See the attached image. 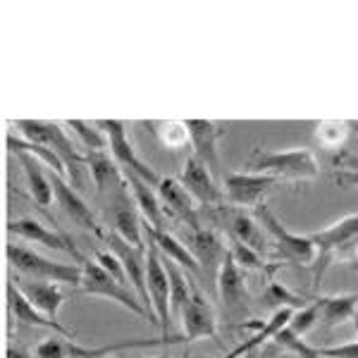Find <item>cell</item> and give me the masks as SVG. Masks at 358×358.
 <instances>
[{
  "label": "cell",
  "instance_id": "23",
  "mask_svg": "<svg viewBox=\"0 0 358 358\" xmlns=\"http://www.w3.org/2000/svg\"><path fill=\"white\" fill-rule=\"evenodd\" d=\"M143 239H146V244L158 248L165 258H170V261H175L177 265H182L184 270H189V273H194V275H201V265L196 263V258L192 256L189 246L184 244L182 239H177L175 234L167 232V229H155L151 224L143 222Z\"/></svg>",
  "mask_w": 358,
  "mask_h": 358
},
{
  "label": "cell",
  "instance_id": "33",
  "mask_svg": "<svg viewBox=\"0 0 358 358\" xmlns=\"http://www.w3.org/2000/svg\"><path fill=\"white\" fill-rule=\"evenodd\" d=\"M308 299L301 296V294H294L289 287H285L282 282H270L268 289L263 294V303L265 306H273V308H292V310H299L303 308Z\"/></svg>",
  "mask_w": 358,
  "mask_h": 358
},
{
  "label": "cell",
  "instance_id": "44",
  "mask_svg": "<svg viewBox=\"0 0 358 358\" xmlns=\"http://www.w3.org/2000/svg\"><path fill=\"white\" fill-rule=\"evenodd\" d=\"M155 358H165V356H155ZM167 358H170V356H167Z\"/></svg>",
  "mask_w": 358,
  "mask_h": 358
},
{
  "label": "cell",
  "instance_id": "38",
  "mask_svg": "<svg viewBox=\"0 0 358 358\" xmlns=\"http://www.w3.org/2000/svg\"><path fill=\"white\" fill-rule=\"evenodd\" d=\"M94 261L101 265L103 270H106L108 275H113L117 282H122V285H127V273H124V265L122 261H120L117 256L108 248V251H96V258Z\"/></svg>",
  "mask_w": 358,
  "mask_h": 358
},
{
  "label": "cell",
  "instance_id": "8",
  "mask_svg": "<svg viewBox=\"0 0 358 358\" xmlns=\"http://www.w3.org/2000/svg\"><path fill=\"white\" fill-rule=\"evenodd\" d=\"M206 217L213 220L215 224H220L222 232L227 239L241 241V244L251 246L253 251H258L261 256L270 251V239L265 234V229L261 227V222L253 215H248L246 208H236V206H217L206 210Z\"/></svg>",
  "mask_w": 358,
  "mask_h": 358
},
{
  "label": "cell",
  "instance_id": "31",
  "mask_svg": "<svg viewBox=\"0 0 358 358\" xmlns=\"http://www.w3.org/2000/svg\"><path fill=\"white\" fill-rule=\"evenodd\" d=\"M148 127H151L155 138L160 141V146L170 148V151H179L187 143H192L189 141L187 122H182V120H158V122H151Z\"/></svg>",
  "mask_w": 358,
  "mask_h": 358
},
{
  "label": "cell",
  "instance_id": "3",
  "mask_svg": "<svg viewBox=\"0 0 358 358\" xmlns=\"http://www.w3.org/2000/svg\"><path fill=\"white\" fill-rule=\"evenodd\" d=\"M15 127L24 134L27 141L43 143L50 151H55L65 163L67 177L72 179V184H82V167L86 165V155L77 151L65 124L53 122V120H15Z\"/></svg>",
  "mask_w": 358,
  "mask_h": 358
},
{
  "label": "cell",
  "instance_id": "11",
  "mask_svg": "<svg viewBox=\"0 0 358 358\" xmlns=\"http://www.w3.org/2000/svg\"><path fill=\"white\" fill-rule=\"evenodd\" d=\"M108 222H110V232L120 234L134 246H146L143 239V217L138 213V206L131 196L129 184L120 187L117 192L108 194Z\"/></svg>",
  "mask_w": 358,
  "mask_h": 358
},
{
  "label": "cell",
  "instance_id": "29",
  "mask_svg": "<svg viewBox=\"0 0 358 358\" xmlns=\"http://www.w3.org/2000/svg\"><path fill=\"white\" fill-rule=\"evenodd\" d=\"M160 256H163V253H160ZM163 263H165L167 277H170V310H172V320H175V317H182L187 303L192 301L194 280L184 273L182 265H177L175 261H170V258L163 256Z\"/></svg>",
  "mask_w": 358,
  "mask_h": 358
},
{
  "label": "cell",
  "instance_id": "17",
  "mask_svg": "<svg viewBox=\"0 0 358 358\" xmlns=\"http://www.w3.org/2000/svg\"><path fill=\"white\" fill-rule=\"evenodd\" d=\"M182 325H184V339L196 342V339H215L217 342V317L215 308H213L210 299L206 296L203 289L199 287V282H194L192 301L187 303L182 313Z\"/></svg>",
  "mask_w": 358,
  "mask_h": 358
},
{
  "label": "cell",
  "instance_id": "39",
  "mask_svg": "<svg viewBox=\"0 0 358 358\" xmlns=\"http://www.w3.org/2000/svg\"><path fill=\"white\" fill-rule=\"evenodd\" d=\"M320 351L322 358H358V342L339 344V346H322Z\"/></svg>",
  "mask_w": 358,
  "mask_h": 358
},
{
  "label": "cell",
  "instance_id": "45",
  "mask_svg": "<svg viewBox=\"0 0 358 358\" xmlns=\"http://www.w3.org/2000/svg\"><path fill=\"white\" fill-rule=\"evenodd\" d=\"M224 358H229V356H224Z\"/></svg>",
  "mask_w": 358,
  "mask_h": 358
},
{
  "label": "cell",
  "instance_id": "13",
  "mask_svg": "<svg viewBox=\"0 0 358 358\" xmlns=\"http://www.w3.org/2000/svg\"><path fill=\"white\" fill-rule=\"evenodd\" d=\"M148 296H151L153 313L158 317V327L163 330V337H170V327H172V310H170V277H167L163 256L155 246L148 244Z\"/></svg>",
  "mask_w": 358,
  "mask_h": 358
},
{
  "label": "cell",
  "instance_id": "10",
  "mask_svg": "<svg viewBox=\"0 0 358 358\" xmlns=\"http://www.w3.org/2000/svg\"><path fill=\"white\" fill-rule=\"evenodd\" d=\"M103 241L108 244V248L115 253V256L122 261L124 265V273H127V280H129L131 289L138 294V299H141V303L148 308V313H153V306H151V296H148V282H146V275H148V261H146V253L148 248L146 246H134L129 244L127 239H122L120 234L115 232H103L101 236ZM158 320V317H155Z\"/></svg>",
  "mask_w": 358,
  "mask_h": 358
},
{
  "label": "cell",
  "instance_id": "32",
  "mask_svg": "<svg viewBox=\"0 0 358 358\" xmlns=\"http://www.w3.org/2000/svg\"><path fill=\"white\" fill-rule=\"evenodd\" d=\"M65 127L79 136L82 146L89 148V151H106L108 148L106 131H103L96 122H86V120H69V122H65Z\"/></svg>",
  "mask_w": 358,
  "mask_h": 358
},
{
  "label": "cell",
  "instance_id": "24",
  "mask_svg": "<svg viewBox=\"0 0 358 358\" xmlns=\"http://www.w3.org/2000/svg\"><path fill=\"white\" fill-rule=\"evenodd\" d=\"M8 301H10V310H13V317L17 322H22V325L43 327V330H53L55 334H62V337L74 339L72 330H67V327H62L60 322L53 320V317L43 315L41 310L34 308V306L29 303V299L20 292V287H17L15 282H10V285H8Z\"/></svg>",
  "mask_w": 358,
  "mask_h": 358
},
{
  "label": "cell",
  "instance_id": "15",
  "mask_svg": "<svg viewBox=\"0 0 358 358\" xmlns=\"http://www.w3.org/2000/svg\"><path fill=\"white\" fill-rule=\"evenodd\" d=\"M179 182H182L184 187H187V192L203 206V210H210V208H217L224 203V192L220 184H217V177L213 175L203 160H199L194 153L184 160Z\"/></svg>",
  "mask_w": 358,
  "mask_h": 358
},
{
  "label": "cell",
  "instance_id": "14",
  "mask_svg": "<svg viewBox=\"0 0 358 358\" xmlns=\"http://www.w3.org/2000/svg\"><path fill=\"white\" fill-rule=\"evenodd\" d=\"M192 256L196 263L201 265V275H206L210 282L217 280L220 265L227 256V244H224L222 234L215 232L210 227H199V229H187V241Z\"/></svg>",
  "mask_w": 358,
  "mask_h": 358
},
{
  "label": "cell",
  "instance_id": "35",
  "mask_svg": "<svg viewBox=\"0 0 358 358\" xmlns=\"http://www.w3.org/2000/svg\"><path fill=\"white\" fill-rule=\"evenodd\" d=\"M227 251L241 270H273L265 265V261H263L265 256H261L258 251H253L251 246L241 244V241L227 239Z\"/></svg>",
  "mask_w": 358,
  "mask_h": 358
},
{
  "label": "cell",
  "instance_id": "30",
  "mask_svg": "<svg viewBox=\"0 0 358 358\" xmlns=\"http://www.w3.org/2000/svg\"><path fill=\"white\" fill-rule=\"evenodd\" d=\"M351 122L346 120H320L313 127V138L320 143L322 148H330V151H339L351 134Z\"/></svg>",
  "mask_w": 358,
  "mask_h": 358
},
{
  "label": "cell",
  "instance_id": "28",
  "mask_svg": "<svg viewBox=\"0 0 358 358\" xmlns=\"http://www.w3.org/2000/svg\"><path fill=\"white\" fill-rule=\"evenodd\" d=\"M315 303L320 308V325L327 330L344 325L354 317L358 308V294H334V296H315Z\"/></svg>",
  "mask_w": 358,
  "mask_h": 358
},
{
  "label": "cell",
  "instance_id": "12",
  "mask_svg": "<svg viewBox=\"0 0 358 358\" xmlns=\"http://www.w3.org/2000/svg\"><path fill=\"white\" fill-rule=\"evenodd\" d=\"M280 184L277 177L258 175V172H227L222 177V192L229 206L236 208H256L270 189Z\"/></svg>",
  "mask_w": 358,
  "mask_h": 358
},
{
  "label": "cell",
  "instance_id": "34",
  "mask_svg": "<svg viewBox=\"0 0 358 358\" xmlns=\"http://www.w3.org/2000/svg\"><path fill=\"white\" fill-rule=\"evenodd\" d=\"M334 184L339 189H358V155L342 151L334 158Z\"/></svg>",
  "mask_w": 358,
  "mask_h": 358
},
{
  "label": "cell",
  "instance_id": "18",
  "mask_svg": "<svg viewBox=\"0 0 358 358\" xmlns=\"http://www.w3.org/2000/svg\"><path fill=\"white\" fill-rule=\"evenodd\" d=\"M155 192H158L160 203H163L167 215H172L175 220L187 224V229L203 227L201 215H199V208H196V199L187 192V187H184L179 179L163 177L158 187H155Z\"/></svg>",
  "mask_w": 358,
  "mask_h": 358
},
{
  "label": "cell",
  "instance_id": "6",
  "mask_svg": "<svg viewBox=\"0 0 358 358\" xmlns=\"http://www.w3.org/2000/svg\"><path fill=\"white\" fill-rule=\"evenodd\" d=\"M187 342L184 337H163V339H124L117 344H106V346H79L74 344V339L62 337V334H53V337L43 339L41 344L34 349L36 358H106L110 354H120L127 349H146V346H167Z\"/></svg>",
  "mask_w": 358,
  "mask_h": 358
},
{
  "label": "cell",
  "instance_id": "1",
  "mask_svg": "<svg viewBox=\"0 0 358 358\" xmlns=\"http://www.w3.org/2000/svg\"><path fill=\"white\" fill-rule=\"evenodd\" d=\"M317 246V258L313 263V287H320L327 268L334 263H356L358 261V213L344 215L327 227L310 234Z\"/></svg>",
  "mask_w": 358,
  "mask_h": 358
},
{
  "label": "cell",
  "instance_id": "19",
  "mask_svg": "<svg viewBox=\"0 0 358 358\" xmlns=\"http://www.w3.org/2000/svg\"><path fill=\"white\" fill-rule=\"evenodd\" d=\"M8 234L20 236L24 241H34V244H43L45 248H53V251H65L74 258L79 265L84 263L79 248L74 246V241L62 232V229H50L43 222L34 220V217H22V220H10L8 222Z\"/></svg>",
  "mask_w": 358,
  "mask_h": 358
},
{
  "label": "cell",
  "instance_id": "5",
  "mask_svg": "<svg viewBox=\"0 0 358 358\" xmlns=\"http://www.w3.org/2000/svg\"><path fill=\"white\" fill-rule=\"evenodd\" d=\"M10 265L20 273L22 277H31V280H43V282H57V285H82V265L79 263H57L50 258L36 253L34 248L22 246V244H8L5 248Z\"/></svg>",
  "mask_w": 358,
  "mask_h": 358
},
{
  "label": "cell",
  "instance_id": "25",
  "mask_svg": "<svg viewBox=\"0 0 358 358\" xmlns=\"http://www.w3.org/2000/svg\"><path fill=\"white\" fill-rule=\"evenodd\" d=\"M124 179L127 184H129L131 189V196H134L136 206H138V213H141L143 222L151 224L155 229H167L165 227V208L160 203V196L155 192V187L146 182V179H141L134 172H124Z\"/></svg>",
  "mask_w": 358,
  "mask_h": 358
},
{
  "label": "cell",
  "instance_id": "43",
  "mask_svg": "<svg viewBox=\"0 0 358 358\" xmlns=\"http://www.w3.org/2000/svg\"><path fill=\"white\" fill-rule=\"evenodd\" d=\"M351 127H354V129H358V122H351Z\"/></svg>",
  "mask_w": 358,
  "mask_h": 358
},
{
  "label": "cell",
  "instance_id": "2",
  "mask_svg": "<svg viewBox=\"0 0 358 358\" xmlns=\"http://www.w3.org/2000/svg\"><path fill=\"white\" fill-rule=\"evenodd\" d=\"M248 172L277 177L280 182H306L320 175V165L310 148H289V151H263L256 148L248 158Z\"/></svg>",
  "mask_w": 358,
  "mask_h": 358
},
{
  "label": "cell",
  "instance_id": "42",
  "mask_svg": "<svg viewBox=\"0 0 358 358\" xmlns=\"http://www.w3.org/2000/svg\"><path fill=\"white\" fill-rule=\"evenodd\" d=\"M351 268H354V270H356V273H358V261H356V263H351Z\"/></svg>",
  "mask_w": 358,
  "mask_h": 358
},
{
  "label": "cell",
  "instance_id": "40",
  "mask_svg": "<svg viewBox=\"0 0 358 358\" xmlns=\"http://www.w3.org/2000/svg\"><path fill=\"white\" fill-rule=\"evenodd\" d=\"M5 356H8V358H31L27 349H22V346H17V344H10L8 354H5Z\"/></svg>",
  "mask_w": 358,
  "mask_h": 358
},
{
  "label": "cell",
  "instance_id": "22",
  "mask_svg": "<svg viewBox=\"0 0 358 358\" xmlns=\"http://www.w3.org/2000/svg\"><path fill=\"white\" fill-rule=\"evenodd\" d=\"M20 292L29 299V303L36 310H41L43 315L57 320V313L65 306V292H62V285L57 282H43V280H31V277H17L13 280Z\"/></svg>",
  "mask_w": 358,
  "mask_h": 358
},
{
  "label": "cell",
  "instance_id": "27",
  "mask_svg": "<svg viewBox=\"0 0 358 358\" xmlns=\"http://www.w3.org/2000/svg\"><path fill=\"white\" fill-rule=\"evenodd\" d=\"M15 155H17V160H20L22 170H24L31 199L36 201V206L41 208V210H48V206L53 203V199H55V192H53V182H50V177L43 172L41 160H36V155L24 153V151H20Z\"/></svg>",
  "mask_w": 358,
  "mask_h": 358
},
{
  "label": "cell",
  "instance_id": "20",
  "mask_svg": "<svg viewBox=\"0 0 358 358\" xmlns=\"http://www.w3.org/2000/svg\"><path fill=\"white\" fill-rule=\"evenodd\" d=\"M244 273L246 270H241L227 251V256H224V261L220 265V273H217L215 285L222 299V308L229 317L244 315L248 308V289H246Z\"/></svg>",
  "mask_w": 358,
  "mask_h": 358
},
{
  "label": "cell",
  "instance_id": "16",
  "mask_svg": "<svg viewBox=\"0 0 358 358\" xmlns=\"http://www.w3.org/2000/svg\"><path fill=\"white\" fill-rule=\"evenodd\" d=\"M187 129L196 158L203 160L215 177H224L220 163V138L224 136L222 124L215 120H187Z\"/></svg>",
  "mask_w": 358,
  "mask_h": 358
},
{
  "label": "cell",
  "instance_id": "26",
  "mask_svg": "<svg viewBox=\"0 0 358 358\" xmlns=\"http://www.w3.org/2000/svg\"><path fill=\"white\" fill-rule=\"evenodd\" d=\"M86 165H89V170H91V179H94V184H96V192L101 196L117 192L120 187L127 184L122 167L115 163V158H110L106 151H89L86 153Z\"/></svg>",
  "mask_w": 358,
  "mask_h": 358
},
{
  "label": "cell",
  "instance_id": "4",
  "mask_svg": "<svg viewBox=\"0 0 358 358\" xmlns=\"http://www.w3.org/2000/svg\"><path fill=\"white\" fill-rule=\"evenodd\" d=\"M256 220L263 224L277 258H282V261H287V263H294V265H301V268H313V263L317 258V246L310 236L289 232V229L280 222V217L270 210L268 203L256 206Z\"/></svg>",
  "mask_w": 358,
  "mask_h": 358
},
{
  "label": "cell",
  "instance_id": "7",
  "mask_svg": "<svg viewBox=\"0 0 358 358\" xmlns=\"http://www.w3.org/2000/svg\"><path fill=\"white\" fill-rule=\"evenodd\" d=\"M79 289H82L84 294H89V296L110 299V301L120 303L122 308L129 310V313H134L138 317H143V320L158 325V320H155V317L148 313L146 306L141 303L138 294L131 292L129 287L122 285V282H117L113 275H108L96 261H84L82 263V285H79Z\"/></svg>",
  "mask_w": 358,
  "mask_h": 358
},
{
  "label": "cell",
  "instance_id": "9",
  "mask_svg": "<svg viewBox=\"0 0 358 358\" xmlns=\"http://www.w3.org/2000/svg\"><path fill=\"white\" fill-rule=\"evenodd\" d=\"M96 124L106 131L110 153H113L115 163L122 167V172H134V175H138L141 179H146L151 187H158L163 177H160L151 165L138 158L134 143H131L129 129H127V122H122V120H98Z\"/></svg>",
  "mask_w": 358,
  "mask_h": 358
},
{
  "label": "cell",
  "instance_id": "36",
  "mask_svg": "<svg viewBox=\"0 0 358 358\" xmlns=\"http://www.w3.org/2000/svg\"><path fill=\"white\" fill-rule=\"evenodd\" d=\"M273 342L280 346V349H285V351H289V354H294L296 358H322L320 351H317L315 346L306 344L303 337L294 334L289 327H285L282 332H277V337L273 339Z\"/></svg>",
  "mask_w": 358,
  "mask_h": 358
},
{
  "label": "cell",
  "instance_id": "41",
  "mask_svg": "<svg viewBox=\"0 0 358 358\" xmlns=\"http://www.w3.org/2000/svg\"><path fill=\"white\" fill-rule=\"evenodd\" d=\"M351 322H354V327H356V332H358V308H356V313H354V317H351Z\"/></svg>",
  "mask_w": 358,
  "mask_h": 358
},
{
  "label": "cell",
  "instance_id": "21",
  "mask_svg": "<svg viewBox=\"0 0 358 358\" xmlns=\"http://www.w3.org/2000/svg\"><path fill=\"white\" fill-rule=\"evenodd\" d=\"M50 182H53L55 203L67 213L69 220H72L74 224H79L82 229H86V232H94L98 239H101V236H103L101 224H98L94 210H91V206H86V201L77 194V189L69 187L67 179L55 175V172L50 175Z\"/></svg>",
  "mask_w": 358,
  "mask_h": 358
},
{
  "label": "cell",
  "instance_id": "37",
  "mask_svg": "<svg viewBox=\"0 0 358 358\" xmlns=\"http://www.w3.org/2000/svg\"><path fill=\"white\" fill-rule=\"evenodd\" d=\"M315 325H320V308H317L315 299L310 303H306L303 308L294 310L292 320H289V330L299 337H303L306 332H310Z\"/></svg>",
  "mask_w": 358,
  "mask_h": 358
}]
</instances>
